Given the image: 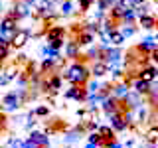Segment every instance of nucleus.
<instances>
[{
	"mask_svg": "<svg viewBox=\"0 0 158 148\" xmlns=\"http://www.w3.org/2000/svg\"><path fill=\"white\" fill-rule=\"evenodd\" d=\"M0 30H20V20L12 14H8L0 20Z\"/></svg>",
	"mask_w": 158,
	"mask_h": 148,
	"instance_id": "nucleus-16",
	"label": "nucleus"
},
{
	"mask_svg": "<svg viewBox=\"0 0 158 148\" xmlns=\"http://www.w3.org/2000/svg\"><path fill=\"white\" fill-rule=\"evenodd\" d=\"M135 8H136L138 18L144 16V14H150V4H148V2H142V4H138V6H135Z\"/></svg>",
	"mask_w": 158,
	"mask_h": 148,
	"instance_id": "nucleus-32",
	"label": "nucleus"
},
{
	"mask_svg": "<svg viewBox=\"0 0 158 148\" xmlns=\"http://www.w3.org/2000/svg\"><path fill=\"white\" fill-rule=\"evenodd\" d=\"M40 53H42V57H49V59H59L61 57V49L52 47V46H44L40 49Z\"/></svg>",
	"mask_w": 158,
	"mask_h": 148,
	"instance_id": "nucleus-21",
	"label": "nucleus"
},
{
	"mask_svg": "<svg viewBox=\"0 0 158 148\" xmlns=\"http://www.w3.org/2000/svg\"><path fill=\"white\" fill-rule=\"evenodd\" d=\"M118 30H121V34L125 36V39L132 38V36L136 34V26H135V24H121V26H118Z\"/></svg>",
	"mask_w": 158,
	"mask_h": 148,
	"instance_id": "nucleus-28",
	"label": "nucleus"
},
{
	"mask_svg": "<svg viewBox=\"0 0 158 148\" xmlns=\"http://www.w3.org/2000/svg\"><path fill=\"white\" fill-rule=\"evenodd\" d=\"M34 113H36V117H48L49 115V109L48 107H36V109H34Z\"/></svg>",
	"mask_w": 158,
	"mask_h": 148,
	"instance_id": "nucleus-36",
	"label": "nucleus"
},
{
	"mask_svg": "<svg viewBox=\"0 0 158 148\" xmlns=\"http://www.w3.org/2000/svg\"><path fill=\"white\" fill-rule=\"evenodd\" d=\"M61 77L65 79L69 85H85L89 79H91V67L83 61H71L63 69Z\"/></svg>",
	"mask_w": 158,
	"mask_h": 148,
	"instance_id": "nucleus-1",
	"label": "nucleus"
},
{
	"mask_svg": "<svg viewBox=\"0 0 158 148\" xmlns=\"http://www.w3.org/2000/svg\"><path fill=\"white\" fill-rule=\"evenodd\" d=\"M156 126H158V125H156Z\"/></svg>",
	"mask_w": 158,
	"mask_h": 148,
	"instance_id": "nucleus-50",
	"label": "nucleus"
},
{
	"mask_svg": "<svg viewBox=\"0 0 158 148\" xmlns=\"http://www.w3.org/2000/svg\"><path fill=\"white\" fill-rule=\"evenodd\" d=\"M26 148H42V146L36 144V142H34L32 138H26Z\"/></svg>",
	"mask_w": 158,
	"mask_h": 148,
	"instance_id": "nucleus-39",
	"label": "nucleus"
},
{
	"mask_svg": "<svg viewBox=\"0 0 158 148\" xmlns=\"http://www.w3.org/2000/svg\"><path fill=\"white\" fill-rule=\"evenodd\" d=\"M127 10H128V8H125V6H123V4H117V6L113 8V10H109V16H111L113 20H115V22H121V20H123V16H125V12H127Z\"/></svg>",
	"mask_w": 158,
	"mask_h": 148,
	"instance_id": "nucleus-25",
	"label": "nucleus"
},
{
	"mask_svg": "<svg viewBox=\"0 0 158 148\" xmlns=\"http://www.w3.org/2000/svg\"><path fill=\"white\" fill-rule=\"evenodd\" d=\"M156 24H158V20H156V16H152V14H144V16L138 18V26L142 30H146V32L148 30H154Z\"/></svg>",
	"mask_w": 158,
	"mask_h": 148,
	"instance_id": "nucleus-17",
	"label": "nucleus"
},
{
	"mask_svg": "<svg viewBox=\"0 0 158 148\" xmlns=\"http://www.w3.org/2000/svg\"><path fill=\"white\" fill-rule=\"evenodd\" d=\"M93 4H95V0H79V10H81V12H87Z\"/></svg>",
	"mask_w": 158,
	"mask_h": 148,
	"instance_id": "nucleus-34",
	"label": "nucleus"
},
{
	"mask_svg": "<svg viewBox=\"0 0 158 148\" xmlns=\"http://www.w3.org/2000/svg\"><path fill=\"white\" fill-rule=\"evenodd\" d=\"M91 77H95V79H103L109 73V65H107V61L105 59H99V61H93L91 65Z\"/></svg>",
	"mask_w": 158,
	"mask_h": 148,
	"instance_id": "nucleus-10",
	"label": "nucleus"
},
{
	"mask_svg": "<svg viewBox=\"0 0 158 148\" xmlns=\"http://www.w3.org/2000/svg\"><path fill=\"white\" fill-rule=\"evenodd\" d=\"M8 144H10V148H26V140H22L20 136H12L8 140Z\"/></svg>",
	"mask_w": 158,
	"mask_h": 148,
	"instance_id": "nucleus-31",
	"label": "nucleus"
},
{
	"mask_svg": "<svg viewBox=\"0 0 158 148\" xmlns=\"http://www.w3.org/2000/svg\"><path fill=\"white\" fill-rule=\"evenodd\" d=\"M28 138H32L34 142H36V144H40L42 148H48L49 146V138L44 134V132H38V130H32L30 132V136Z\"/></svg>",
	"mask_w": 158,
	"mask_h": 148,
	"instance_id": "nucleus-22",
	"label": "nucleus"
},
{
	"mask_svg": "<svg viewBox=\"0 0 158 148\" xmlns=\"http://www.w3.org/2000/svg\"><path fill=\"white\" fill-rule=\"evenodd\" d=\"M59 14H61L63 18H69L75 14V4H73V0H63L61 4H59Z\"/></svg>",
	"mask_w": 158,
	"mask_h": 148,
	"instance_id": "nucleus-20",
	"label": "nucleus"
},
{
	"mask_svg": "<svg viewBox=\"0 0 158 148\" xmlns=\"http://www.w3.org/2000/svg\"><path fill=\"white\" fill-rule=\"evenodd\" d=\"M83 148H99V146L95 144V142H87V144H85V146H83Z\"/></svg>",
	"mask_w": 158,
	"mask_h": 148,
	"instance_id": "nucleus-42",
	"label": "nucleus"
},
{
	"mask_svg": "<svg viewBox=\"0 0 158 148\" xmlns=\"http://www.w3.org/2000/svg\"><path fill=\"white\" fill-rule=\"evenodd\" d=\"M132 146H135V138H128L125 142V148H132Z\"/></svg>",
	"mask_w": 158,
	"mask_h": 148,
	"instance_id": "nucleus-40",
	"label": "nucleus"
},
{
	"mask_svg": "<svg viewBox=\"0 0 158 148\" xmlns=\"http://www.w3.org/2000/svg\"><path fill=\"white\" fill-rule=\"evenodd\" d=\"M136 148H152V144H144V146H136Z\"/></svg>",
	"mask_w": 158,
	"mask_h": 148,
	"instance_id": "nucleus-46",
	"label": "nucleus"
},
{
	"mask_svg": "<svg viewBox=\"0 0 158 148\" xmlns=\"http://www.w3.org/2000/svg\"><path fill=\"white\" fill-rule=\"evenodd\" d=\"M18 67L16 65H8V67H4V73H2V81H0V87H6L10 81H14V79L18 77Z\"/></svg>",
	"mask_w": 158,
	"mask_h": 148,
	"instance_id": "nucleus-15",
	"label": "nucleus"
},
{
	"mask_svg": "<svg viewBox=\"0 0 158 148\" xmlns=\"http://www.w3.org/2000/svg\"><path fill=\"white\" fill-rule=\"evenodd\" d=\"M135 20H138V14H136V8H128L123 16L121 24H135Z\"/></svg>",
	"mask_w": 158,
	"mask_h": 148,
	"instance_id": "nucleus-29",
	"label": "nucleus"
},
{
	"mask_svg": "<svg viewBox=\"0 0 158 148\" xmlns=\"http://www.w3.org/2000/svg\"><path fill=\"white\" fill-rule=\"evenodd\" d=\"M8 57H10V47H4V46H0V63H4Z\"/></svg>",
	"mask_w": 158,
	"mask_h": 148,
	"instance_id": "nucleus-35",
	"label": "nucleus"
},
{
	"mask_svg": "<svg viewBox=\"0 0 158 148\" xmlns=\"http://www.w3.org/2000/svg\"><path fill=\"white\" fill-rule=\"evenodd\" d=\"M109 121H111V126L115 128V132H125L128 128V122L125 121V117H123V113H115V115L107 117Z\"/></svg>",
	"mask_w": 158,
	"mask_h": 148,
	"instance_id": "nucleus-11",
	"label": "nucleus"
},
{
	"mask_svg": "<svg viewBox=\"0 0 158 148\" xmlns=\"http://www.w3.org/2000/svg\"><path fill=\"white\" fill-rule=\"evenodd\" d=\"M0 18H4V4L0 2Z\"/></svg>",
	"mask_w": 158,
	"mask_h": 148,
	"instance_id": "nucleus-44",
	"label": "nucleus"
},
{
	"mask_svg": "<svg viewBox=\"0 0 158 148\" xmlns=\"http://www.w3.org/2000/svg\"><path fill=\"white\" fill-rule=\"evenodd\" d=\"M16 32H18V30H0V38H4L6 42L12 43V39H14V36H16Z\"/></svg>",
	"mask_w": 158,
	"mask_h": 148,
	"instance_id": "nucleus-33",
	"label": "nucleus"
},
{
	"mask_svg": "<svg viewBox=\"0 0 158 148\" xmlns=\"http://www.w3.org/2000/svg\"><path fill=\"white\" fill-rule=\"evenodd\" d=\"M135 2V6H138V4H142V2H146V0H132Z\"/></svg>",
	"mask_w": 158,
	"mask_h": 148,
	"instance_id": "nucleus-45",
	"label": "nucleus"
},
{
	"mask_svg": "<svg viewBox=\"0 0 158 148\" xmlns=\"http://www.w3.org/2000/svg\"><path fill=\"white\" fill-rule=\"evenodd\" d=\"M79 134H81V126H77L75 130L65 132V136H63V144H73V142H77L79 140Z\"/></svg>",
	"mask_w": 158,
	"mask_h": 148,
	"instance_id": "nucleus-26",
	"label": "nucleus"
},
{
	"mask_svg": "<svg viewBox=\"0 0 158 148\" xmlns=\"http://www.w3.org/2000/svg\"><path fill=\"white\" fill-rule=\"evenodd\" d=\"M138 47H140L142 51H146V53H152L154 49H158V42H156V38H150V36H146V38H142V39H140Z\"/></svg>",
	"mask_w": 158,
	"mask_h": 148,
	"instance_id": "nucleus-18",
	"label": "nucleus"
},
{
	"mask_svg": "<svg viewBox=\"0 0 158 148\" xmlns=\"http://www.w3.org/2000/svg\"><path fill=\"white\" fill-rule=\"evenodd\" d=\"M0 46H4V47H12V43H10V42H6L4 38H0Z\"/></svg>",
	"mask_w": 158,
	"mask_h": 148,
	"instance_id": "nucleus-41",
	"label": "nucleus"
},
{
	"mask_svg": "<svg viewBox=\"0 0 158 148\" xmlns=\"http://www.w3.org/2000/svg\"><path fill=\"white\" fill-rule=\"evenodd\" d=\"M144 138H146V142H148V144H156V142H158V126L148 128V130H146V134H144Z\"/></svg>",
	"mask_w": 158,
	"mask_h": 148,
	"instance_id": "nucleus-30",
	"label": "nucleus"
},
{
	"mask_svg": "<svg viewBox=\"0 0 158 148\" xmlns=\"http://www.w3.org/2000/svg\"><path fill=\"white\" fill-rule=\"evenodd\" d=\"M103 59L107 61V65L109 67H113V65H125L123 63V51H121V47H117V46H111V47H107L105 51H103Z\"/></svg>",
	"mask_w": 158,
	"mask_h": 148,
	"instance_id": "nucleus-4",
	"label": "nucleus"
},
{
	"mask_svg": "<svg viewBox=\"0 0 158 148\" xmlns=\"http://www.w3.org/2000/svg\"><path fill=\"white\" fill-rule=\"evenodd\" d=\"M148 59L152 61V65H154V67H158V49H154V51L148 56Z\"/></svg>",
	"mask_w": 158,
	"mask_h": 148,
	"instance_id": "nucleus-37",
	"label": "nucleus"
},
{
	"mask_svg": "<svg viewBox=\"0 0 158 148\" xmlns=\"http://www.w3.org/2000/svg\"><path fill=\"white\" fill-rule=\"evenodd\" d=\"M131 89L136 91V93H140V95H148L150 83L144 81V79H140V77H135V79H131Z\"/></svg>",
	"mask_w": 158,
	"mask_h": 148,
	"instance_id": "nucleus-14",
	"label": "nucleus"
},
{
	"mask_svg": "<svg viewBox=\"0 0 158 148\" xmlns=\"http://www.w3.org/2000/svg\"><path fill=\"white\" fill-rule=\"evenodd\" d=\"M154 111H156V115H158V105H156V107H154Z\"/></svg>",
	"mask_w": 158,
	"mask_h": 148,
	"instance_id": "nucleus-47",
	"label": "nucleus"
},
{
	"mask_svg": "<svg viewBox=\"0 0 158 148\" xmlns=\"http://www.w3.org/2000/svg\"><path fill=\"white\" fill-rule=\"evenodd\" d=\"M75 39H77V43L81 47L83 46H93V43H95V39H97V34H93V32H89V30L83 28L81 32L75 36Z\"/></svg>",
	"mask_w": 158,
	"mask_h": 148,
	"instance_id": "nucleus-13",
	"label": "nucleus"
},
{
	"mask_svg": "<svg viewBox=\"0 0 158 148\" xmlns=\"http://www.w3.org/2000/svg\"><path fill=\"white\" fill-rule=\"evenodd\" d=\"M63 81H65V79H63L61 75H57V73H52V77L48 79V87H49V91H59V89H61V85H63Z\"/></svg>",
	"mask_w": 158,
	"mask_h": 148,
	"instance_id": "nucleus-23",
	"label": "nucleus"
},
{
	"mask_svg": "<svg viewBox=\"0 0 158 148\" xmlns=\"http://www.w3.org/2000/svg\"><path fill=\"white\" fill-rule=\"evenodd\" d=\"M20 105H22V99L16 91L12 93H6V95L2 97V101H0V107H2V113H16Z\"/></svg>",
	"mask_w": 158,
	"mask_h": 148,
	"instance_id": "nucleus-3",
	"label": "nucleus"
},
{
	"mask_svg": "<svg viewBox=\"0 0 158 148\" xmlns=\"http://www.w3.org/2000/svg\"><path fill=\"white\" fill-rule=\"evenodd\" d=\"M125 107L127 109H132V111H136L138 107H142L144 105V95H140V93H136V91H131L128 95L125 97Z\"/></svg>",
	"mask_w": 158,
	"mask_h": 148,
	"instance_id": "nucleus-8",
	"label": "nucleus"
},
{
	"mask_svg": "<svg viewBox=\"0 0 158 148\" xmlns=\"http://www.w3.org/2000/svg\"><path fill=\"white\" fill-rule=\"evenodd\" d=\"M109 42H111V46H117V47H121L123 43L127 42V39H125V36H123V34H121V30L117 28L115 32L111 34V38H109Z\"/></svg>",
	"mask_w": 158,
	"mask_h": 148,
	"instance_id": "nucleus-27",
	"label": "nucleus"
},
{
	"mask_svg": "<svg viewBox=\"0 0 158 148\" xmlns=\"http://www.w3.org/2000/svg\"><path fill=\"white\" fill-rule=\"evenodd\" d=\"M154 38H156V42H158V32H156V36H154Z\"/></svg>",
	"mask_w": 158,
	"mask_h": 148,
	"instance_id": "nucleus-48",
	"label": "nucleus"
},
{
	"mask_svg": "<svg viewBox=\"0 0 158 148\" xmlns=\"http://www.w3.org/2000/svg\"><path fill=\"white\" fill-rule=\"evenodd\" d=\"M65 36H67V30L63 26H52L46 32V39H48V46L52 47H59L61 49L65 46Z\"/></svg>",
	"mask_w": 158,
	"mask_h": 148,
	"instance_id": "nucleus-2",
	"label": "nucleus"
},
{
	"mask_svg": "<svg viewBox=\"0 0 158 148\" xmlns=\"http://www.w3.org/2000/svg\"><path fill=\"white\" fill-rule=\"evenodd\" d=\"M111 93H113V97H115L117 101H125V97L131 93V83H128L127 79H125V81H118V83L113 85Z\"/></svg>",
	"mask_w": 158,
	"mask_h": 148,
	"instance_id": "nucleus-7",
	"label": "nucleus"
},
{
	"mask_svg": "<svg viewBox=\"0 0 158 148\" xmlns=\"http://www.w3.org/2000/svg\"><path fill=\"white\" fill-rule=\"evenodd\" d=\"M34 6H30V4L26 2V0H16L14 2V6L10 8L8 14H12V16H16L18 20H24V18H30L34 14Z\"/></svg>",
	"mask_w": 158,
	"mask_h": 148,
	"instance_id": "nucleus-5",
	"label": "nucleus"
},
{
	"mask_svg": "<svg viewBox=\"0 0 158 148\" xmlns=\"http://www.w3.org/2000/svg\"><path fill=\"white\" fill-rule=\"evenodd\" d=\"M26 2L30 4V6H38V2H40V0H26Z\"/></svg>",
	"mask_w": 158,
	"mask_h": 148,
	"instance_id": "nucleus-43",
	"label": "nucleus"
},
{
	"mask_svg": "<svg viewBox=\"0 0 158 148\" xmlns=\"http://www.w3.org/2000/svg\"><path fill=\"white\" fill-rule=\"evenodd\" d=\"M63 97L71 99V101H77V103H85L87 101V89H85V85H71L69 89L63 91Z\"/></svg>",
	"mask_w": 158,
	"mask_h": 148,
	"instance_id": "nucleus-6",
	"label": "nucleus"
},
{
	"mask_svg": "<svg viewBox=\"0 0 158 148\" xmlns=\"http://www.w3.org/2000/svg\"><path fill=\"white\" fill-rule=\"evenodd\" d=\"M156 148H158V146H156Z\"/></svg>",
	"mask_w": 158,
	"mask_h": 148,
	"instance_id": "nucleus-49",
	"label": "nucleus"
},
{
	"mask_svg": "<svg viewBox=\"0 0 158 148\" xmlns=\"http://www.w3.org/2000/svg\"><path fill=\"white\" fill-rule=\"evenodd\" d=\"M85 128H87V130H91V132H95V130H99V125H97V122H87Z\"/></svg>",
	"mask_w": 158,
	"mask_h": 148,
	"instance_id": "nucleus-38",
	"label": "nucleus"
},
{
	"mask_svg": "<svg viewBox=\"0 0 158 148\" xmlns=\"http://www.w3.org/2000/svg\"><path fill=\"white\" fill-rule=\"evenodd\" d=\"M30 36H32V32H30V30H24V28H20L18 32H16V36H14V39H12V47H16V49L24 47V46L28 43Z\"/></svg>",
	"mask_w": 158,
	"mask_h": 148,
	"instance_id": "nucleus-12",
	"label": "nucleus"
},
{
	"mask_svg": "<svg viewBox=\"0 0 158 148\" xmlns=\"http://www.w3.org/2000/svg\"><path fill=\"white\" fill-rule=\"evenodd\" d=\"M138 77L140 79H144V81H154L156 79V67L154 65H150V63H146V65H142V69H140V73H138Z\"/></svg>",
	"mask_w": 158,
	"mask_h": 148,
	"instance_id": "nucleus-19",
	"label": "nucleus"
},
{
	"mask_svg": "<svg viewBox=\"0 0 158 148\" xmlns=\"http://www.w3.org/2000/svg\"><path fill=\"white\" fill-rule=\"evenodd\" d=\"M63 51H65V57H69V59L81 57V46L77 43L75 38H73V39H67L65 46H63Z\"/></svg>",
	"mask_w": 158,
	"mask_h": 148,
	"instance_id": "nucleus-9",
	"label": "nucleus"
},
{
	"mask_svg": "<svg viewBox=\"0 0 158 148\" xmlns=\"http://www.w3.org/2000/svg\"><path fill=\"white\" fill-rule=\"evenodd\" d=\"M97 132L103 136V140H115V128L111 125H99Z\"/></svg>",
	"mask_w": 158,
	"mask_h": 148,
	"instance_id": "nucleus-24",
	"label": "nucleus"
}]
</instances>
